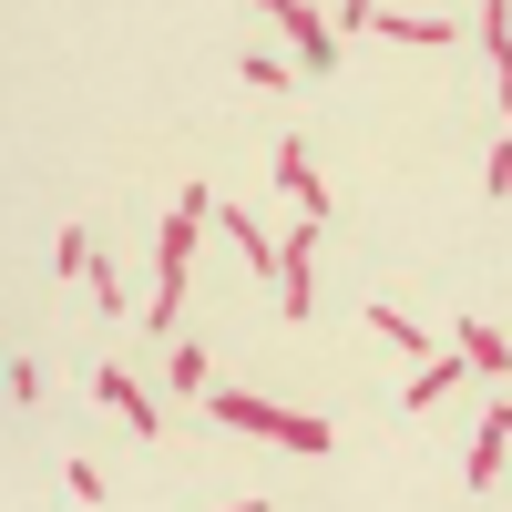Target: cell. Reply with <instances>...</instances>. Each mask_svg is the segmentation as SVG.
<instances>
[{
    "mask_svg": "<svg viewBox=\"0 0 512 512\" xmlns=\"http://www.w3.org/2000/svg\"><path fill=\"white\" fill-rule=\"evenodd\" d=\"M216 420H236V431H256V441H287V451H328V420L277 410V400H246V390H216Z\"/></svg>",
    "mask_w": 512,
    "mask_h": 512,
    "instance_id": "6da1fadb",
    "label": "cell"
},
{
    "mask_svg": "<svg viewBox=\"0 0 512 512\" xmlns=\"http://www.w3.org/2000/svg\"><path fill=\"white\" fill-rule=\"evenodd\" d=\"M195 226H216V195H205V185H185V195H175V216H164V236H154V277H185Z\"/></svg>",
    "mask_w": 512,
    "mask_h": 512,
    "instance_id": "7a4b0ae2",
    "label": "cell"
},
{
    "mask_svg": "<svg viewBox=\"0 0 512 512\" xmlns=\"http://www.w3.org/2000/svg\"><path fill=\"white\" fill-rule=\"evenodd\" d=\"M308 297H318V216L287 236V256H277V308L287 318H308Z\"/></svg>",
    "mask_w": 512,
    "mask_h": 512,
    "instance_id": "3957f363",
    "label": "cell"
},
{
    "mask_svg": "<svg viewBox=\"0 0 512 512\" xmlns=\"http://www.w3.org/2000/svg\"><path fill=\"white\" fill-rule=\"evenodd\" d=\"M93 400H103V410H123V431H144V441L164 431V420H154V400H144V390H134V379H123V369H113V359L93 369Z\"/></svg>",
    "mask_w": 512,
    "mask_h": 512,
    "instance_id": "277c9868",
    "label": "cell"
},
{
    "mask_svg": "<svg viewBox=\"0 0 512 512\" xmlns=\"http://www.w3.org/2000/svg\"><path fill=\"white\" fill-rule=\"evenodd\" d=\"M461 369H472V359H461V349H431V359H420V379H410V390H400V410H441V390H451Z\"/></svg>",
    "mask_w": 512,
    "mask_h": 512,
    "instance_id": "5b68a950",
    "label": "cell"
},
{
    "mask_svg": "<svg viewBox=\"0 0 512 512\" xmlns=\"http://www.w3.org/2000/svg\"><path fill=\"white\" fill-rule=\"evenodd\" d=\"M277 185L308 205V216H328V185H318V164H308V144H277Z\"/></svg>",
    "mask_w": 512,
    "mask_h": 512,
    "instance_id": "8992f818",
    "label": "cell"
},
{
    "mask_svg": "<svg viewBox=\"0 0 512 512\" xmlns=\"http://www.w3.org/2000/svg\"><path fill=\"white\" fill-rule=\"evenodd\" d=\"M369 31H390V41H410V52H451V21H431V11H379Z\"/></svg>",
    "mask_w": 512,
    "mask_h": 512,
    "instance_id": "52a82bcc",
    "label": "cell"
},
{
    "mask_svg": "<svg viewBox=\"0 0 512 512\" xmlns=\"http://www.w3.org/2000/svg\"><path fill=\"white\" fill-rule=\"evenodd\" d=\"M482 41H492V72H502V113H512V0H482Z\"/></svg>",
    "mask_w": 512,
    "mask_h": 512,
    "instance_id": "ba28073f",
    "label": "cell"
},
{
    "mask_svg": "<svg viewBox=\"0 0 512 512\" xmlns=\"http://www.w3.org/2000/svg\"><path fill=\"white\" fill-rule=\"evenodd\" d=\"M82 287L103 297V318H134V287H123V267H113V256H93V267H82Z\"/></svg>",
    "mask_w": 512,
    "mask_h": 512,
    "instance_id": "9c48e42d",
    "label": "cell"
},
{
    "mask_svg": "<svg viewBox=\"0 0 512 512\" xmlns=\"http://www.w3.org/2000/svg\"><path fill=\"white\" fill-rule=\"evenodd\" d=\"M369 328L390 338V349H410V359H431V328H420V318H400V308H369Z\"/></svg>",
    "mask_w": 512,
    "mask_h": 512,
    "instance_id": "30bf717a",
    "label": "cell"
},
{
    "mask_svg": "<svg viewBox=\"0 0 512 512\" xmlns=\"http://www.w3.org/2000/svg\"><path fill=\"white\" fill-rule=\"evenodd\" d=\"M236 72H246V93H287V82H297V62H277V52H246Z\"/></svg>",
    "mask_w": 512,
    "mask_h": 512,
    "instance_id": "8fae6325",
    "label": "cell"
},
{
    "mask_svg": "<svg viewBox=\"0 0 512 512\" xmlns=\"http://www.w3.org/2000/svg\"><path fill=\"white\" fill-rule=\"evenodd\" d=\"M461 359H472V369H492V379L512 369V349H502V328H461Z\"/></svg>",
    "mask_w": 512,
    "mask_h": 512,
    "instance_id": "7c38bea8",
    "label": "cell"
},
{
    "mask_svg": "<svg viewBox=\"0 0 512 512\" xmlns=\"http://www.w3.org/2000/svg\"><path fill=\"white\" fill-rule=\"evenodd\" d=\"M93 256H103V246L82 236V226H62V236H52V267H62V277H82V267H93Z\"/></svg>",
    "mask_w": 512,
    "mask_h": 512,
    "instance_id": "4fadbf2b",
    "label": "cell"
},
{
    "mask_svg": "<svg viewBox=\"0 0 512 512\" xmlns=\"http://www.w3.org/2000/svg\"><path fill=\"white\" fill-rule=\"evenodd\" d=\"M175 390H185V400L205 390V349H195V338H175Z\"/></svg>",
    "mask_w": 512,
    "mask_h": 512,
    "instance_id": "5bb4252c",
    "label": "cell"
},
{
    "mask_svg": "<svg viewBox=\"0 0 512 512\" xmlns=\"http://www.w3.org/2000/svg\"><path fill=\"white\" fill-rule=\"evenodd\" d=\"M482 195H512V134H502V144L482 154Z\"/></svg>",
    "mask_w": 512,
    "mask_h": 512,
    "instance_id": "9a60e30c",
    "label": "cell"
},
{
    "mask_svg": "<svg viewBox=\"0 0 512 512\" xmlns=\"http://www.w3.org/2000/svg\"><path fill=\"white\" fill-rule=\"evenodd\" d=\"M379 21V0H338V31H369Z\"/></svg>",
    "mask_w": 512,
    "mask_h": 512,
    "instance_id": "2e32d148",
    "label": "cell"
},
{
    "mask_svg": "<svg viewBox=\"0 0 512 512\" xmlns=\"http://www.w3.org/2000/svg\"><path fill=\"white\" fill-rule=\"evenodd\" d=\"M246 11H287V0H246Z\"/></svg>",
    "mask_w": 512,
    "mask_h": 512,
    "instance_id": "e0dca14e",
    "label": "cell"
}]
</instances>
